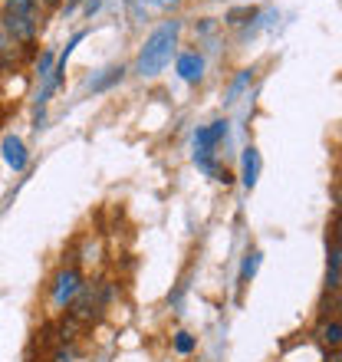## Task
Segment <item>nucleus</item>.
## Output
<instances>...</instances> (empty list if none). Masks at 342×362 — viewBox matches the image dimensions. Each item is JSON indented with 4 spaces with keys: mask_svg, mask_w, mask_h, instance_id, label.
<instances>
[{
    "mask_svg": "<svg viewBox=\"0 0 342 362\" xmlns=\"http://www.w3.org/2000/svg\"><path fill=\"white\" fill-rule=\"evenodd\" d=\"M178 33H181V23H178V20H165L162 27H158L152 37L145 40V47H142V53H138V63H135V69H138L142 76H158V73H162V69L171 63V57H175Z\"/></svg>",
    "mask_w": 342,
    "mask_h": 362,
    "instance_id": "1",
    "label": "nucleus"
},
{
    "mask_svg": "<svg viewBox=\"0 0 342 362\" xmlns=\"http://www.w3.org/2000/svg\"><path fill=\"white\" fill-rule=\"evenodd\" d=\"M79 293H83V276H79L76 267H63L53 276V306L57 310H66Z\"/></svg>",
    "mask_w": 342,
    "mask_h": 362,
    "instance_id": "2",
    "label": "nucleus"
},
{
    "mask_svg": "<svg viewBox=\"0 0 342 362\" xmlns=\"http://www.w3.org/2000/svg\"><path fill=\"white\" fill-rule=\"evenodd\" d=\"M0 23L7 27V33L17 43H23V47H30L33 40H37V27H40V20L33 17H23V13H10V10H4V17H0Z\"/></svg>",
    "mask_w": 342,
    "mask_h": 362,
    "instance_id": "3",
    "label": "nucleus"
},
{
    "mask_svg": "<svg viewBox=\"0 0 342 362\" xmlns=\"http://www.w3.org/2000/svg\"><path fill=\"white\" fill-rule=\"evenodd\" d=\"M220 139H228V119H218V122H211L194 132V155H211Z\"/></svg>",
    "mask_w": 342,
    "mask_h": 362,
    "instance_id": "4",
    "label": "nucleus"
},
{
    "mask_svg": "<svg viewBox=\"0 0 342 362\" xmlns=\"http://www.w3.org/2000/svg\"><path fill=\"white\" fill-rule=\"evenodd\" d=\"M260 172H264V158H260V148L247 145L244 155H240V181H244V188L254 191L256 181H260Z\"/></svg>",
    "mask_w": 342,
    "mask_h": 362,
    "instance_id": "5",
    "label": "nucleus"
},
{
    "mask_svg": "<svg viewBox=\"0 0 342 362\" xmlns=\"http://www.w3.org/2000/svg\"><path fill=\"white\" fill-rule=\"evenodd\" d=\"M4 162H7L13 172H23V168H27V145L20 142L17 135H7V139H4Z\"/></svg>",
    "mask_w": 342,
    "mask_h": 362,
    "instance_id": "6",
    "label": "nucleus"
},
{
    "mask_svg": "<svg viewBox=\"0 0 342 362\" xmlns=\"http://www.w3.org/2000/svg\"><path fill=\"white\" fill-rule=\"evenodd\" d=\"M178 76L184 79V83H198V79L204 76V59H201V53H181Z\"/></svg>",
    "mask_w": 342,
    "mask_h": 362,
    "instance_id": "7",
    "label": "nucleus"
},
{
    "mask_svg": "<svg viewBox=\"0 0 342 362\" xmlns=\"http://www.w3.org/2000/svg\"><path fill=\"white\" fill-rule=\"evenodd\" d=\"M342 284V244L336 240L333 247H329V270H326V286L336 290Z\"/></svg>",
    "mask_w": 342,
    "mask_h": 362,
    "instance_id": "8",
    "label": "nucleus"
},
{
    "mask_svg": "<svg viewBox=\"0 0 342 362\" xmlns=\"http://www.w3.org/2000/svg\"><path fill=\"white\" fill-rule=\"evenodd\" d=\"M316 336H319V343H323V346L339 349V346H342V323H323L319 329H316Z\"/></svg>",
    "mask_w": 342,
    "mask_h": 362,
    "instance_id": "9",
    "label": "nucleus"
},
{
    "mask_svg": "<svg viewBox=\"0 0 342 362\" xmlns=\"http://www.w3.org/2000/svg\"><path fill=\"white\" fill-rule=\"evenodd\" d=\"M260 260H264V254H260V250H247L244 267H240V286H247L250 280L256 276V270H260Z\"/></svg>",
    "mask_w": 342,
    "mask_h": 362,
    "instance_id": "10",
    "label": "nucleus"
},
{
    "mask_svg": "<svg viewBox=\"0 0 342 362\" xmlns=\"http://www.w3.org/2000/svg\"><path fill=\"white\" fill-rule=\"evenodd\" d=\"M17 47L20 43L10 37L7 27L0 23V63H13V59H17Z\"/></svg>",
    "mask_w": 342,
    "mask_h": 362,
    "instance_id": "11",
    "label": "nucleus"
},
{
    "mask_svg": "<svg viewBox=\"0 0 342 362\" xmlns=\"http://www.w3.org/2000/svg\"><path fill=\"white\" fill-rule=\"evenodd\" d=\"M10 13H23V17H33L40 20V0H7V7Z\"/></svg>",
    "mask_w": 342,
    "mask_h": 362,
    "instance_id": "12",
    "label": "nucleus"
},
{
    "mask_svg": "<svg viewBox=\"0 0 342 362\" xmlns=\"http://www.w3.org/2000/svg\"><path fill=\"white\" fill-rule=\"evenodd\" d=\"M122 76H125L122 66H109V69H105V76L95 79V83H89V86H93V93H102V89L115 86V83H122Z\"/></svg>",
    "mask_w": 342,
    "mask_h": 362,
    "instance_id": "13",
    "label": "nucleus"
},
{
    "mask_svg": "<svg viewBox=\"0 0 342 362\" xmlns=\"http://www.w3.org/2000/svg\"><path fill=\"white\" fill-rule=\"evenodd\" d=\"M250 79H254V69H240V76L234 79V83H230V89H228V99H224V103H237V95L244 93V89L250 86Z\"/></svg>",
    "mask_w": 342,
    "mask_h": 362,
    "instance_id": "14",
    "label": "nucleus"
},
{
    "mask_svg": "<svg viewBox=\"0 0 342 362\" xmlns=\"http://www.w3.org/2000/svg\"><path fill=\"white\" fill-rule=\"evenodd\" d=\"M175 349H178L181 356H188L191 349H194V339H191V333H178V336H175Z\"/></svg>",
    "mask_w": 342,
    "mask_h": 362,
    "instance_id": "15",
    "label": "nucleus"
},
{
    "mask_svg": "<svg viewBox=\"0 0 342 362\" xmlns=\"http://www.w3.org/2000/svg\"><path fill=\"white\" fill-rule=\"evenodd\" d=\"M37 73H40V79H49V73H53V53H43L40 57V66H37Z\"/></svg>",
    "mask_w": 342,
    "mask_h": 362,
    "instance_id": "16",
    "label": "nucleus"
},
{
    "mask_svg": "<svg viewBox=\"0 0 342 362\" xmlns=\"http://www.w3.org/2000/svg\"><path fill=\"white\" fill-rule=\"evenodd\" d=\"M240 17H256V10L244 7V10H230L228 13V23H240Z\"/></svg>",
    "mask_w": 342,
    "mask_h": 362,
    "instance_id": "17",
    "label": "nucleus"
},
{
    "mask_svg": "<svg viewBox=\"0 0 342 362\" xmlns=\"http://www.w3.org/2000/svg\"><path fill=\"white\" fill-rule=\"evenodd\" d=\"M129 13H132V20H142L145 17V0H129Z\"/></svg>",
    "mask_w": 342,
    "mask_h": 362,
    "instance_id": "18",
    "label": "nucleus"
},
{
    "mask_svg": "<svg viewBox=\"0 0 342 362\" xmlns=\"http://www.w3.org/2000/svg\"><path fill=\"white\" fill-rule=\"evenodd\" d=\"M99 7H102V0H89V4H86V13L93 17V13H95V10H99Z\"/></svg>",
    "mask_w": 342,
    "mask_h": 362,
    "instance_id": "19",
    "label": "nucleus"
},
{
    "mask_svg": "<svg viewBox=\"0 0 342 362\" xmlns=\"http://www.w3.org/2000/svg\"><path fill=\"white\" fill-rule=\"evenodd\" d=\"M326 362H342V349H333V353L326 356Z\"/></svg>",
    "mask_w": 342,
    "mask_h": 362,
    "instance_id": "20",
    "label": "nucleus"
},
{
    "mask_svg": "<svg viewBox=\"0 0 342 362\" xmlns=\"http://www.w3.org/2000/svg\"><path fill=\"white\" fill-rule=\"evenodd\" d=\"M40 4H47V7H57L59 0H40Z\"/></svg>",
    "mask_w": 342,
    "mask_h": 362,
    "instance_id": "21",
    "label": "nucleus"
}]
</instances>
